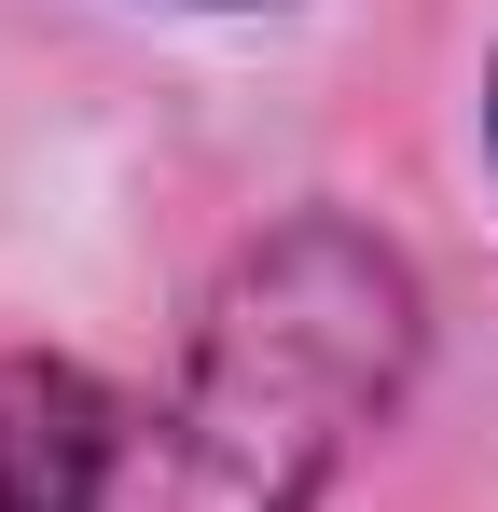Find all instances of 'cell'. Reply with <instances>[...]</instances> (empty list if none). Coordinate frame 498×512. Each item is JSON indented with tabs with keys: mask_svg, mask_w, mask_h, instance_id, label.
<instances>
[{
	"mask_svg": "<svg viewBox=\"0 0 498 512\" xmlns=\"http://www.w3.org/2000/svg\"><path fill=\"white\" fill-rule=\"evenodd\" d=\"M111 457H125L111 388L83 360L0 346V512H97L111 499Z\"/></svg>",
	"mask_w": 498,
	"mask_h": 512,
	"instance_id": "6da1fadb",
	"label": "cell"
}]
</instances>
